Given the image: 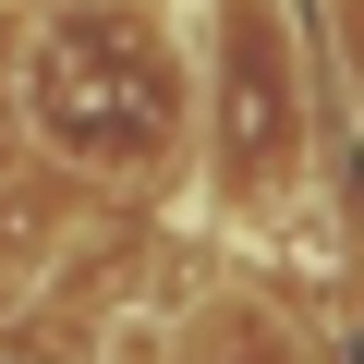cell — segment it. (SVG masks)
<instances>
[{
    "label": "cell",
    "mask_w": 364,
    "mask_h": 364,
    "mask_svg": "<svg viewBox=\"0 0 364 364\" xmlns=\"http://www.w3.org/2000/svg\"><path fill=\"white\" fill-rule=\"evenodd\" d=\"M195 73H207V158H219V207L243 231H279L304 195H316V73H304V37L279 0H207V37H195Z\"/></svg>",
    "instance_id": "obj_2"
},
{
    "label": "cell",
    "mask_w": 364,
    "mask_h": 364,
    "mask_svg": "<svg viewBox=\"0 0 364 364\" xmlns=\"http://www.w3.org/2000/svg\"><path fill=\"white\" fill-rule=\"evenodd\" d=\"M352 85H364V13H352Z\"/></svg>",
    "instance_id": "obj_3"
},
{
    "label": "cell",
    "mask_w": 364,
    "mask_h": 364,
    "mask_svg": "<svg viewBox=\"0 0 364 364\" xmlns=\"http://www.w3.org/2000/svg\"><path fill=\"white\" fill-rule=\"evenodd\" d=\"M182 37L158 0H49L25 25V122L85 182H158L182 146Z\"/></svg>",
    "instance_id": "obj_1"
}]
</instances>
